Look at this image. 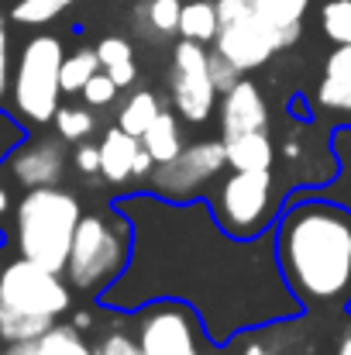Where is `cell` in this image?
Here are the masks:
<instances>
[{
  "mask_svg": "<svg viewBox=\"0 0 351 355\" xmlns=\"http://www.w3.org/2000/svg\"><path fill=\"white\" fill-rule=\"evenodd\" d=\"M114 207L131 221L134 238L127 269L97 297L104 311L134 314L155 300H179L200 314L214 345L244 328L303 314L279 272L272 228L255 238L231 235L207 197L165 200L131 190L114 197Z\"/></svg>",
  "mask_w": 351,
  "mask_h": 355,
  "instance_id": "obj_1",
  "label": "cell"
},
{
  "mask_svg": "<svg viewBox=\"0 0 351 355\" xmlns=\"http://www.w3.org/2000/svg\"><path fill=\"white\" fill-rule=\"evenodd\" d=\"M276 259L307 314L351 311V207L321 190L289 193L276 214Z\"/></svg>",
  "mask_w": 351,
  "mask_h": 355,
  "instance_id": "obj_2",
  "label": "cell"
},
{
  "mask_svg": "<svg viewBox=\"0 0 351 355\" xmlns=\"http://www.w3.org/2000/svg\"><path fill=\"white\" fill-rule=\"evenodd\" d=\"M73 304V286L62 272L14 259L0 269V342L21 345L45 335Z\"/></svg>",
  "mask_w": 351,
  "mask_h": 355,
  "instance_id": "obj_3",
  "label": "cell"
},
{
  "mask_svg": "<svg viewBox=\"0 0 351 355\" xmlns=\"http://www.w3.org/2000/svg\"><path fill=\"white\" fill-rule=\"evenodd\" d=\"M80 221H83V207L76 193L62 187H31L14 211L17 252L31 262L62 272Z\"/></svg>",
  "mask_w": 351,
  "mask_h": 355,
  "instance_id": "obj_4",
  "label": "cell"
},
{
  "mask_svg": "<svg viewBox=\"0 0 351 355\" xmlns=\"http://www.w3.org/2000/svg\"><path fill=\"white\" fill-rule=\"evenodd\" d=\"M131 221L117 211L114 204L107 211H93L83 214L69 259H66V279L73 290L80 293H93L100 297L117 276L127 269L131 259Z\"/></svg>",
  "mask_w": 351,
  "mask_h": 355,
  "instance_id": "obj_5",
  "label": "cell"
},
{
  "mask_svg": "<svg viewBox=\"0 0 351 355\" xmlns=\"http://www.w3.org/2000/svg\"><path fill=\"white\" fill-rule=\"evenodd\" d=\"M62 59L66 49L55 35H35L24 42L17 66H14V83H10V101L14 111L31 124H48L55 111L62 107Z\"/></svg>",
  "mask_w": 351,
  "mask_h": 355,
  "instance_id": "obj_6",
  "label": "cell"
},
{
  "mask_svg": "<svg viewBox=\"0 0 351 355\" xmlns=\"http://www.w3.org/2000/svg\"><path fill=\"white\" fill-rule=\"evenodd\" d=\"M276 176L272 169H231L207 197L217 221L237 238H255L276 225Z\"/></svg>",
  "mask_w": 351,
  "mask_h": 355,
  "instance_id": "obj_7",
  "label": "cell"
},
{
  "mask_svg": "<svg viewBox=\"0 0 351 355\" xmlns=\"http://www.w3.org/2000/svg\"><path fill=\"white\" fill-rule=\"evenodd\" d=\"M131 318L141 355H207V349H214L200 314L190 304L155 300L138 307Z\"/></svg>",
  "mask_w": 351,
  "mask_h": 355,
  "instance_id": "obj_8",
  "label": "cell"
},
{
  "mask_svg": "<svg viewBox=\"0 0 351 355\" xmlns=\"http://www.w3.org/2000/svg\"><path fill=\"white\" fill-rule=\"evenodd\" d=\"M228 173V148L224 138H204L183 145V152L169 162H159L148 176L152 193L165 200H200L210 197L217 180Z\"/></svg>",
  "mask_w": 351,
  "mask_h": 355,
  "instance_id": "obj_9",
  "label": "cell"
},
{
  "mask_svg": "<svg viewBox=\"0 0 351 355\" xmlns=\"http://www.w3.org/2000/svg\"><path fill=\"white\" fill-rule=\"evenodd\" d=\"M169 90H172L176 114L183 121L190 124L210 121L221 90L210 76V49L204 42H190V38L176 42L169 62Z\"/></svg>",
  "mask_w": 351,
  "mask_h": 355,
  "instance_id": "obj_10",
  "label": "cell"
},
{
  "mask_svg": "<svg viewBox=\"0 0 351 355\" xmlns=\"http://www.w3.org/2000/svg\"><path fill=\"white\" fill-rule=\"evenodd\" d=\"M314 314H293L282 321L255 324L231 335L228 342L214 345V355H314Z\"/></svg>",
  "mask_w": 351,
  "mask_h": 355,
  "instance_id": "obj_11",
  "label": "cell"
},
{
  "mask_svg": "<svg viewBox=\"0 0 351 355\" xmlns=\"http://www.w3.org/2000/svg\"><path fill=\"white\" fill-rule=\"evenodd\" d=\"M214 49L231 59L241 73H251V69H262L279 49L276 35L262 24V17L255 14V7H248L241 17H231L221 24L217 38H214Z\"/></svg>",
  "mask_w": 351,
  "mask_h": 355,
  "instance_id": "obj_12",
  "label": "cell"
},
{
  "mask_svg": "<svg viewBox=\"0 0 351 355\" xmlns=\"http://www.w3.org/2000/svg\"><path fill=\"white\" fill-rule=\"evenodd\" d=\"M66 138H28L24 145H17V152L7 159L10 173L21 187H59L62 173H66Z\"/></svg>",
  "mask_w": 351,
  "mask_h": 355,
  "instance_id": "obj_13",
  "label": "cell"
},
{
  "mask_svg": "<svg viewBox=\"0 0 351 355\" xmlns=\"http://www.w3.org/2000/svg\"><path fill=\"white\" fill-rule=\"evenodd\" d=\"M269 128V104L255 80L241 76L228 94H221V138H231L241 131Z\"/></svg>",
  "mask_w": 351,
  "mask_h": 355,
  "instance_id": "obj_14",
  "label": "cell"
},
{
  "mask_svg": "<svg viewBox=\"0 0 351 355\" xmlns=\"http://www.w3.org/2000/svg\"><path fill=\"white\" fill-rule=\"evenodd\" d=\"M314 104L317 111H327V114H351V45H338L324 59Z\"/></svg>",
  "mask_w": 351,
  "mask_h": 355,
  "instance_id": "obj_15",
  "label": "cell"
},
{
  "mask_svg": "<svg viewBox=\"0 0 351 355\" xmlns=\"http://www.w3.org/2000/svg\"><path fill=\"white\" fill-rule=\"evenodd\" d=\"M141 148L145 145L138 135H127L124 128H107V135L100 138V176L114 187L127 183L134 176Z\"/></svg>",
  "mask_w": 351,
  "mask_h": 355,
  "instance_id": "obj_16",
  "label": "cell"
},
{
  "mask_svg": "<svg viewBox=\"0 0 351 355\" xmlns=\"http://www.w3.org/2000/svg\"><path fill=\"white\" fill-rule=\"evenodd\" d=\"M251 7L262 17V24L276 35V42H279L282 52L300 42L303 17L310 10V0H251Z\"/></svg>",
  "mask_w": 351,
  "mask_h": 355,
  "instance_id": "obj_17",
  "label": "cell"
},
{
  "mask_svg": "<svg viewBox=\"0 0 351 355\" xmlns=\"http://www.w3.org/2000/svg\"><path fill=\"white\" fill-rule=\"evenodd\" d=\"M224 148H228V169H272L276 166V141L269 128L231 135L224 138Z\"/></svg>",
  "mask_w": 351,
  "mask_h": 355,
  "instance_id": "obj_18",
  "label": "cell"
},
{
  "mask_svg": "<svg viewBox=\"0 0 351 355\" xmlns=\"http://www.w3.org/2000/svg\"><path fill=\"white\" fill-rule=\"evenodd\" d=\"M7 355H93V349L83 342V331L76 324H52L35 342L10 345Z\"/></svg>",
  "mask_w": 351,
  "mask_h": 355,
  "instance_id": "obj_19",
  "label": "cell"
},
{
  "mask_svg": "<svg viewBox=\"0 0 351 355\" xmlns=\"http://www.w3.org/2000/svg\"><path fill=\"white\" fill-rule=\"evenodd\" d=\"M141 145L148 148V155L155 159V166L176 159V155L183 152V145H186V141H183V131H179V114L162 111L159 118L152 121V128L141 135Z\"/></svg>",
  "mask_w": 351,
  "mask_h": 355,
  "instance_id": "obj_20",
  "label": "cell"
},
{
  "mask_svg": "<svg viewBox=\"0 0 351 355\" xmlns=\"http://www.w3.org/2000/svg\"><path fill=\"white\" fill-rule=\"evenodd\" d=\"M221 31V17H217V3L210 0H190L183 3V17H179V38L190 42H204L210 45Z\"/></svg>",
  "mask_w": 351,
  "mask_h": 355,
  "instance_id": "obj_21",
  "label": "cell"
},
{
  "mask_svg": "<svg viewBox=\"0 0 351 355\" xmlns=\"http://www.w3.org/2000/svg\"><path fill=\"white\" fill-rule=\"evenodd\" d=\"M179 17H183V0H145L138 7V24L155 38L179 35Z\"/></svg>",
  "mask_w": 351,
  "mask_h": 355,
  "instance_id": "obj_22",
  "label": "cell"
},
{
  "mask_svg": "<svg viewBox=\"0 0 351 355\" xmlns=\"http://www.w3.org/2000/svg\"><path fill=\"white\" fill-rule=\"evenodd\" d=\"M159 114H162L159 97H155L152 90H138V94H131V97L124 101V107H120V114H117V128H124L127 135H138V138H141Z\"/></svg>",
  "mask_w": 351,
  "mask_h": 355,
  "instance_id": "obj_23",
  "label": "cell"
},
{
  "mask_svg": "<svg viewBox=\"0 0 351 355\" xmlns=\"http://www.w3.org/2000/svg\"><path fill=\"white\" fill-rule=\"evenodd\" d=\"M331 148H334V155H338V166H341V169H338V176H334L321 193L338 197V200H345V204L351 207V124H341V128H334V131H331Z\"/></svg>",
  "mask_w": 351,
  "mask_h": 355,
  "instance_id": "obj_24",
  "label": "cell"
},
{
  "mask_svg": "<svg viewBox=\"0 0 351 355\" xmlns=\"http://www.w3.org/2000/svg\"><path fill=\"white\" fill-rule=\"evenodd\" d=\"M100 55L97 49H76L62 59V94H83V87L100 73Z\"/></svg>",
  "mask_w": 351,
  "mask_h": 355,
  "instance_id": "obj_25",
  "label": "cell"
},
{
  "mask_svg": "<svg viewBox=\"0 0 351 355\" xmlns=\"http://www.w3.org/2000/svg\"><path fill=\"white\" fill-rule=\"evenodd\" d=\"M55 135H62L66 141H87L90 135H93V128H97V118H93V107L87 104V107H76V104H69V107H59L55 111Z\"/></svg>",
  "mask_w": 351,
  "mask_h": 355,
  "instance_id": "obj_26",
  "label": "cell"
},
{
  "mask_svg": "<svg viewBox=\"0 0 351 355\" xmlns=\"http://www.w3.org/2000/svg\"><path fill=\"white\" fill-rule=\"evenodd\" d=\"M321 31L334 45H351V0H327L321 7Z\"/></svg>",
  "mask_w": 351,
  "mask_h": 355,
  "instance_id": "obj_27",
  "label": "cell"
},
{
  "mask_svg": "<svg viewBox=\"0 0 351 355\" xmlns=\"http://www.w3.org/2000/svg\"><path fill=\"white\" fill-rule=\"evenodd\" d=\"M76 0H17L10 7V17L17 24H48V21H55Z\"/></svg>",
  "mask_w": 351,
  "mask_h": 355,
  "instance_id": "obj_28",
  "label": "cell"
},
{
  "mask_svg": "<svg viewBox=\"0 0 351 355\" xmlns=\"http://www.w3.org/2000/svg\"><path fill=\"white\" fill-rule=\"evenodd\" d=\"M117 90H120V87L111 80V73L100 69V73L83 87V101H87L90 107H107V104H114L117 101Z\"/></svg>",
  "mask_w": 351,
  "mask_h": 355,
  "instance_id": "obj_29",
  "label": "cell"
},
{
  "mask_svg": "<svg viewBox=\"0 0 351 355\" xmlns=\"http://www.w3.org/2000/svg\"><path fill=\"white\" fill-rule=\"evenodd\" d=\"M24 141H28V128L17 118H10L7 111H0V162L10 159L17 152V145H24Z\"/></svg>",
  "mask_w": 351,
  "mask_h": 355,
  "instance_id": "obj_30",
  "label": "cell"
},
{
  "mask_svg": "<svg viewBox=\"0 0 351 355\" xmlns=\"http://www.w3.org/2000/svg\"><path fill=\"white\" fill-rule=\"evenodd\" d=\"M97 55H100V66L111 69V66H117V62L134 59V45H131L127 38H120V35H107V38L97 42Z\"/></svg>",
  "mask_w": 351,
  "mask_h": 355,
  "instance_id": "obj_31",
  "label": "cell"
},
{
  "mask_svg": "<svg viewBox=\"0 0 351 355\" xmlns=\"http://www.w3.org/2000/svg\"><path fill=\"white\" fill-rule=\"evenodd\" d=\"M93 352L97 355H141V345H138L134 335H127V331L114 328V331H107V335L97 342Z\"/></svg>",
  "mask_w": 351,
  "mask_h": 355,
  "instance_id": "obj_32",
  "label": "cell"
},
{
  "mask_svg": "<svg viewBox=\"0 0 351 355\" xmlns=\"http://www.w3.org/2000/svg\"><path fill=\"white\" fill-rule=\"evenodd\" d=\"M210 76H214L217 90H221V94H228L234 83H237V80L244 76V73H241V69L234 66L231 59H224V55H221L217 49H210Z\"/></svg>",
  "mask_w": 351,
  "mask_h": 355,
  "instance_id": "obj_33",
  "label": "cell"
},
{
  "mask_svg": "<svg viewBox=\"0 0 351 355\" xmlns=\"http://www.w3.org/2000/svg\"><path fill=\"white\" fill-rule=\"evenodd\" d=\"M10 90V38H7V14L0 3V104Z\"/></svg>",
  "mask_w": 351,
  "mask_h": 355,
  "instance_id": "obj_34",
  "label": "cell"
},
{
  "mask_svg": "<svg viewBox=\"0 0 351 355\" xmlns=\"http://www.w3.org/2000/svg\"><path fill=\"white\" fill-rule=\"evenodd\" d=\"M73 166H76L83 176H93V173H100V145H93V141H76Z\"/></svg>",
  "mask_w": 351,
  "mask_h": 355,
  "instance_id": "obj_35",
  "label": "cell"
},
{
  "mask_svg": "<svg viewBox=\"0 0 351 355\" xmlns=\"http://www.w3.org/2000/svg\"><path fill=\"white\" fill-rule=\"evenodd\" d=\"M107 73H111V80H114L117 87H131V83H134V76H138V66H134V59H127V62L111 66Z\"/></svg>",
  "mask_w": 351,
  "mask_h": 355,
  "instance_id": "obj_36",
  "label": "cell"
},
{
  "mask_svg": "<svg viewBox=\"0 0 351 355\" xmlns=\"http://www.w3.org/2000/svg\"><path fill=\"white\" fill-rule=\"evenodd\" d=\"M73 324H76L80 331H87V328H93V314H90V311H76V314H73Z\"/></svg>",
  "mask_w": 351,
  "mask_h": 355,
  "instance_id": "obj_37",
  "label": "cell"
},
{
  "mask_svg": "<svg viewBox=\"0 0 351 355\" xmlns=\"http://www.w3.org/2000/svg\"><path fill=\"white\" fill-rule=\"evenodd\" d=\"M334 355H351V324L345 328V335H341V342H338V349Z\"/></svg>",
  "mask_w": 351,
  "mask_h": 355,
  "instance_id": "obj_38",
  "label": "cell"
},
{
  "mask_svg": "<svg viewBox=\"0 0 351 355\" xmlns=\"http://www.w3.org/2000/svg\"><path fill=\"white\" fill-rule=\"evenodd\" d=\"M7 207H10V197H7V190H3V187H0V214H3V211H7Z\"/></svg>",
  "mask_w": 351,
  "mask_h": 355,
  "instance_id": "obj_39",
  "label": "cell"
},
{
  "mask_svg": "<svg viewBox=\"0 0 351 355\" xmlns=\"http://www.w3.org/2000/svg\"><path fill=\"white\" fill-rule=\"evenodd\" d=\"M93 355H97V352H93Z\"/></svg>",
  "mask_w": 351,
  "mask_h": 355,
  "instance_id": "obj_40",
  "label": "cell"
}]
</instances>
